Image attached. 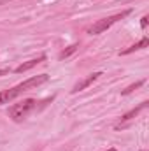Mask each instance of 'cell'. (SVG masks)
I'll return each mask as SVG.
<instances>
[{
	"mask_svg": "<svg viewBox=\"0 0 149 151\" xmlns=\"http://www.w3.org/2000/svg\"><path fill=\"white\" fill-rule=\"evenodd\" d=\"M149 46V39L148 37H142L139 42H135V44H132L130 47H126V49H123L119 55H130V53H133V51H139V49H144V47H148Z\"/></svg>",
	"mask_w": 149,
	"mask_h": 151,
	"instance_id": "obj_6",
	"label": "cell"
},
{
	"mask_svg": "<svg viewBox=\"0 0 149 151\" xmlns=\"http://www.w3.org/2000/svg\"><path fill=\"white\" fill-rule=\"evenodd\" d=\"M107 151H117V150H116V148H111V150H107Z\"/></svg>",
	"mask_w": 149,
	"mask_h": 151,
	"instance_id": "obj_11",
	"label": "cell"
},
{
	"mask_svg": "<svg viewBox=\"0 0 149 151\" xmlns=\"http://www.w3.org/2000/svg\"><path fill=\"white\" fill-rule=\"evenodd\" d=\"M100 76H102V72H93V74H90L88 77H84L82 81H79L74 88H72V93H79V91H82V90H84V88H88L91 83H95Z\"/></svg>",
	"mask_w": 149,
	"mask_h": 151,
	"instance_id": "obj_4",
	"label": "cell"
},
{
	"mask_svg": "<svg viewBox=\"0 0 149 151\" xmlns=\"http://www.w3.org/2000/svg\"><path fill=\"white\" fill-rule=\"evenodd\" d=\"M148 104H149V102H142V104H139V106H137L135 109H132V111H128L126 114H123V118H121V119H119V123L116 125V130H119V128H121V127H123V125H125L126 121L133 119V118H135L137 114L140 113L142 109H146V107H148Z\"/></svg>",
	"mask_w": 149,
	"mask_h": 151,
	"instance_id": "obj_3",
	"label": "cell"
},
{
	"mask_svg": "<svg viewBox=\"0 0 149 151\" xmlns=\"http://www.w3.org/2000/svg\"><path fill=\"white\" fill-rule=\"evenodd\" d=\"M4 74H9V69H2L0 70V76H4Z\"/></svg>",
	"mask_w": 149,
	"mask_h": 151,
	"instance_id": "obj_10",
	"label": "cell"
},
{
	"mask_svg": "<svg viewBox=\"0 0 149 151\" xmlns=\"http://www.w3.org/2000/svg\"><path fill=\"white\" fill-rule=\"evenodd\" d=\"M42 62H46V55H40L39 58H34V60H28V62H25V63H21L19 67H16V69H14V72H16V74H21V72H27V70H30V69H34V67H37L39 63H42Z\"/></svg>",
	"mask_w": 149,
	"mask_h": 151,
	"instance_id": "obj_5",
	"label": "cell"
},
{
	"mask_svg": "<svg viewBox=\"0 0 149 151\" xmlns=\"http://www.w3.org/2000/svg\"><path fill=\"white\" fill-rule=\"evenodd\" d=\"M130 12H132V9H125V11H121V12H117V14H112V16H107V18L98 19L97 23H93V25L88 28V34H90V35H98V34H102V32L109 30L114 23L121 21V19H123V18H126Z\"/></svg>",
	"mask_w": 149,
	"mask_h": 151,
	"instance_id": "obj_1",
	"label": "cell"
},
{
	"mask_svg": "<svg viewBox=\"0 0 149 151\" xmlns=\"http://www.w3.org/2000/svg\"><path fill=\"white\" fill-rule=\"evenodd\" d=\"M148 16H144V18H142V21H140V27H142V30H144V28H148Z\"/></svg>",
	"mask_w": 149,
	"mask_h": 151,
	"instance_id": "obj_9",
	"label": "cell"
},
{
	"mask_svg": "<svg viewBox=\"0 0 149 151\" xmlns=\"http://www.w3.org/2000/svg\"><path fill=\"white\" fill-rule=\"evenodd\" d=\"M146 83V79H140V81H137V83H133V84H130V86H126L125 90H121V95H128V93H132V91H135L137 88H140L142 84Z\"/></svg>",
	"mask_w": 149,
	"mask_h": 151,
	"instance_id": "obj_7",
	"label": "cell"
},
{
	"mask_svg": "<svg viewBox=\"0 0 149 151\" xmlns=\"http://www.w3.org/2000/svg\"><path fill=\"white\" fill-rule=\"evenodd\" d=\"M34 109H37V100L35 99H25L19 104H12L9 107L7 114H9V118H12V121H23Z\"/></svg>",
	"mask_w": 149,
	"mask_h": 151,
	"instance_id": "obj_2",
	"label": "cell"
},
{
	"mask_svg": "<svg viewBox=\"0 0 149 151\" xmlns=\"http://www.w3.org/2000/svg\"><path fill=\"white\" fill-rule=\"evenodd\" d=\"M77 47H79L77 44H72V46H69L67 49H63V51L60 53V56H58V58H60V60H63V58H69L70 55H74L75 51H77Z\"/></svg>",
	"mask_w": 149,
	"mask_h": 151,
	"instance_id": "obj_8",
	"label": "cell"
}]
</instances>
